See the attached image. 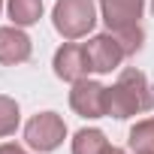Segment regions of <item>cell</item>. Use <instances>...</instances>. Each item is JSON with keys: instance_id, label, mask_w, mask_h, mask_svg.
Returning <instances> with one entry per match:
<instances>
[{"instance_id": "cell-1", "label": "cell", "mask_w": 154, "mask_h": 154, "mask_svg": "<svg viewBox=\"0 0 154 154\" xmlns=\"http://www.w3.org/2000/svg\"><path fill=\"white\" fill-rule=\"evenodd\" d=\"M154 106V94H151V85L145 79V72L136 69V66H127L121 69L118 82L112 88H106V115L109 118H118V121H127L133 115H142Z\"/></svg>"}, {"instance_id": "cell-2", "label": "cell", "mask_w": 154, "mask_h": 154, "mask_svg": "<svg viewBox=\"0 0 154 154\" xmlns=\"http://www.w3.org/2000/svg\"><path fill=\"white\" fill-rule=\"evenodd\" d=\"M51 24L63 39L88 36L97 24V6L94 0H57L51 9Z\"/></svg>"}, {"instance_id": "cell-3", "label": "cell", "mask_w": 154, "mask_h": 154, "mask_svg": "<svg viewBox=\"0 0 154 154\" xmlns=\"http://www.w3.org/2000/svg\"><path fill=\"white\" fill-rule=\"evenodd\" d=\"M63 139H66V124L57 112H39L24 124V142L39 154H48V151L60 148Z\"/></svg>"}, {"instance_id": "cell-4", "label": "cell", "mask_w": 154, "mask_h": 154, "mask_svg": "<svg viewBox=\"0 0 154 154\" xmlns=\"http://www.w3.org/2000/svg\"><path fill=\"white\" fill-rule=\"evenodd\" d=\"M85 57H88V66L91 72H112L121 66V60L127 57L121 42L115 39V33H97L85 42Z\"/></svg>"}, {"instance_id": "cell-5", "label": "cell", "mask_w": 154, "mask_h": 154, "mask_svg": "<svg viewBox=\"0 0 154 154\" xmlns=\"http://www.w3.org/2000/svg\"><path fill=\"white\" fill-rule=\"evenodd\" d=\"M69 106L82 118H106V85L94 79H79L72 82L69 91Z\"/></svg>"}, {"instance_id": "cell-6", "label": "cell", "mask_w": 154, "mask_h": 154, "mask_svg": "<svg viewBox=\"0 0 154 154\" xmlns=\"http://www.w3.org/2000/svg\"><path fill=\"white\" fill-rule=\"evenodd\" d=\"M142 12H145V0H100V15H103L109 33L136 27Z\"/></svg>"}, {"instance_id": "cell-7", "label": "cell", "mask_w": 154, "mask_h": 154, "mask_svg": "<svg viewBox=\"0 0 154 154\" xmlns=\"http://www.w3.org/2000/svg\"><path fill=\"white\" fill-rule=\"evenodd\" d=\"M54 75L60 82H79L91 72L88 66V57H85V45H75V42H63L57 51H54Z\"/></svg>"}, {"instance_id": "cell-8", "label": "cell", "mask_w": 154, "mask_h": 154, "mask_svg": "<svg viewBox=\"0 0 154 154\" xmlns=\"http://www.w3.org/2000/svg\"><path fill=\"white\" fill-rule=\"evenodd\" d=\"M33 45H30V36L12 24V27H0V63L3 66H15V63H24L30 57Z\"/></svg>"}, {"instance_id": "cell-9", "label": "cell", "mask_w": 154, "mask_h": 154, "mask_svg": "<svg viewBox=\"0 0 154 154\" xmlns=\"http://www.w3.org/2000/svg\"><path fill=\"white\" fill-rule=\"evenodd\" d=\"M6 12L12 18V24L18 27H30L42 18V0H9Z\"/></svg>"}, {"instance_id": "cell-10", "label": "cell", "mask_w": 154, "mask_h": 154, "mask_svg": "<svg viewBox=\"0 0 154 154\" xmlns=\"http://www.w3.org/2000/svg\"><path fill=\"white\" fill-rule=\"evenodd\" d=\"M106 145H109V139L97 127H82L72 136V154H103Z\"/></svg>"}, {"instance_id": "cell-11", "label": "cell", "mask_w": 154, "mask_h": 154, "mask_svg": "<svg viewBox=\"0 0 154 154\" xmlns=\"http://www.w3.org/2000/svg\"><path fill=\"white\" fill-rule=\"evenodd\" d=\"M130 151L133 154H154V118H142L130 127Z\"/></svg>"}, {"instance_id": "cell-12", "label": "cell", "mask_w": 154, "mask_h": 154, "mask_svg": "<svg viewBox=\"0 0 154 154\" xmlns=\"http://www.w3.org/2000/svg\"><path fill=\"white\" fill-rule=\"evenodd\" d=\"M18 121H21V112H18V103L6 94H0V139L3 136H12L18 130Z\"/></svg>"}, {"instance_id": "cell-13", "label": "cell", "mask_w": 154, "mask_h": 154, "mask_svg": "<svg viewBox=\"0 0 154 154\" xmlns=\"http://www.w3.org/2000/svg\"><path fill=\"white\" fill-rule=\"evenodd\" d=\"M115 39L121 42L124 54H136V51L142 48V39H145V33H142V27L136 24V27H124V30H118V33H115Z\"/></svg>"}, {"instance_id": "cell-14", "label": "cell", "mask_w": 154, "mask_h": 154, "mask_svg": "<svg viewBox=\"0 0 154 154\" xmlns=\"http://www.w3.org/2000/svg\"><path fill=\"white\" fill-rule=\"evenodd\" d=\"M0 154H24V148L15 145V142H3L0 145Z\"/></svg>"}, {"instance_id": "cell-15", "label": "cell", "mask_w": 154, "mask_h": 154, "mask_svg": "<svg viewBox=\"0 0 154 154\" xmlns=\"http://www.w3.org/2000/svg\"><path fill=\"white\" fill-rule=\"evenodd\" d=\"M103 154H127V151H124V148H118V145H106V151H103Z\"/></svg>"}, {"instance_id": "cell-16", "label": "cell", "mask_w": 154, "mask_h": 154, "mask_svg": "<svg viewBox=\"0 0 154 154\" xmlns=\"http://www.w3.org/2000/svg\"><path fill=\"white\" fill-rule=\"evenodd\" d=\"M151 12H154V0H151Z\"/></svg>"}, {"instance_id": "cell-17", "label": "cell", "mask_w": 154, "mask_h": 154, "mask_svg": "<svg viewBox=\"0 0 154 154\" xmlns=\"http://www.w3.org/2000/svg\"><path fill=\"white\" fill-rule=\"evenodd\" d=\"M0 9H3V0H0Z\"/></svg>"}]
</instances>
